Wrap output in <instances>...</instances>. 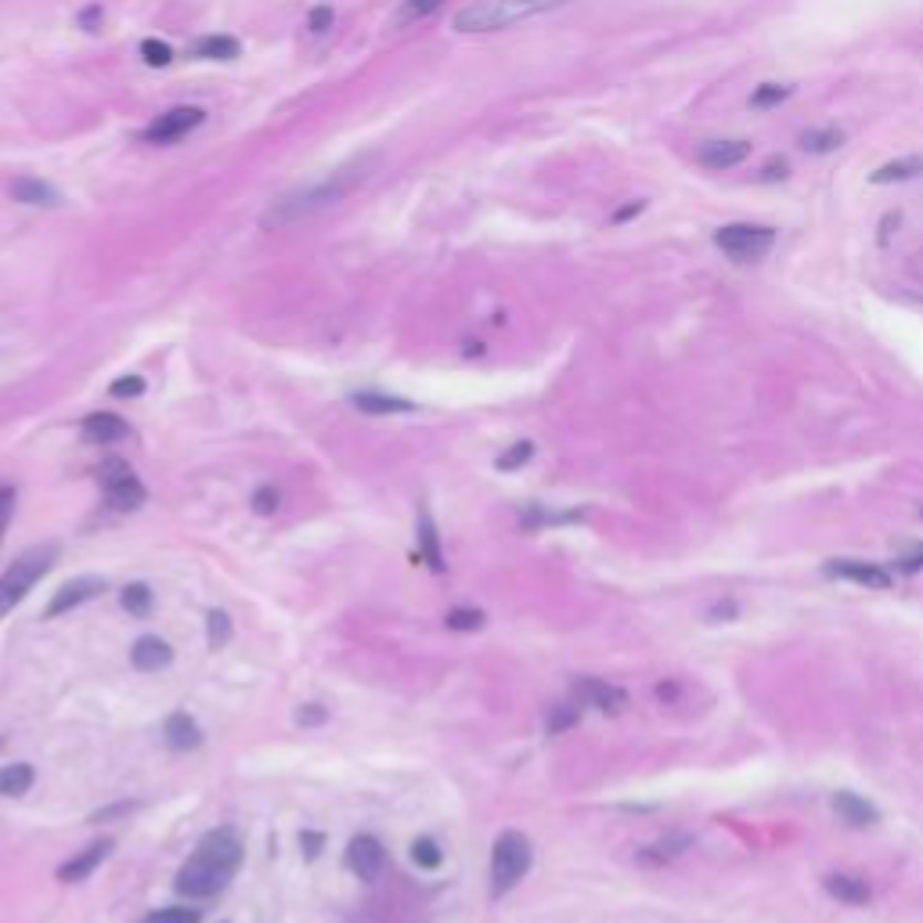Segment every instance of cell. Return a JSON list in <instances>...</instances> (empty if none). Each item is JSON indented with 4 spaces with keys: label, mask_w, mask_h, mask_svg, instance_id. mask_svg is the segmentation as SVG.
<instances>
[{
    "label": "cell",
    "mask_w": 923,
    "mask_h": 923,
    "mask_svg": "<svg viewBox=\"0 0 923 923\" xmlns=\"http://www.w3.org/2000/svg\"><path fill=\"white\" fill-rule=\"evenodd\" d=\"M419 556L430 563L437 574L444 570V553H440V537H437L430 508H419Z\"/></svg>",
    "instance_id": "603a6c76"
},
{
    "label": "cell",
    "mask_w": 923,
    "mask_h": 923,
    "mask_svg": "<svg viewBox=\"0 0 923 923\" xmlns=\"http://www.w3.org/2000/svg\"><path fill=\"white\" fill-rule=\"evenodd\" d=\"M444 625L451 631H476V628H484V613L480 610H451L444 617Z\"/></svg>",
    "instance_id": "8d00e7d4"
},
{
    "label": "cell",
    "mask_w": 923,
    "mask_h": 923,
    "mask_svg": "<svg viewBox=\"0 0 923 923\" xmlns=\"http://www.w3.org/2000/svg\"><path fill=\"white\" fill-rule=\"evenodd\" d=\"M162 736H167V743H170L174 751H196L199 743H202V733H199L196 719H188L185 711L170 714L167 725H162Z\"/></svg>",
    "instance_id": "ffe728a7"
},
{
    "label": "cell",
    "mask_w": 923,
    "mask_h": 923,
    "mask_svg": "<svg viewBox=\"0 0 923 923\" xmlns=\"http://www.w3.org/2000/svg\"><path fill=\"white\" fill-rule=\"evenodd\" d=\"M899 220H902V213H888V217H884V231H880V242L891 239V224H899Z\"/></svg>",
    "instance_id": "c3c4849f"
},
{
    "label": "cell",
    "mask_w": 923,
    "mask_h": 923,
    "mask_svg": "<svg viewBox=\"0 0 923 923\" xmlns=\"http://www.w3.org/2000/svg\"><path fill=\"white\" fill-rule=\"evenodd\" d=\"M347 866H350V873L354 877H361V880H379L382 870H387V848H382V840L379 837H354L350 840V848H347Z\"/></svg>",
    "instance_id": "8fae6325"
},
{
    "label": "cell",
    "mask_w": 923,
    "mask_h": 923,
    "mask_svg": "<svg viewBox=\"0 0 923 923\" xmlns=\"http://www.w3.org/2000/svg\"><path fill=\"white\" fill-rule=\"evenodd\" d=\"M130 664L137 671H162V668H170L174 664V650H170V642H162L159 636H145V639H137L134 642V650H130Z\"/></svg>",
    "instance_id": "5bb4252c"
},
{
    "label": "cell",
    "mask_w": 923,
    "mask_h": 923,
    "mask_svg": "<svg viewBox=\"0 0 923 923\" xmlns=\"http://www.w3.org/2000/svg\"><path fill=\"white\" fill-rule=\"evenodd\" d=\"M444 4V0H405L401 8H397V15H394V25H411V22H419L426 15H433V11Z\"/></svg>",
    "instance_id": "83f0119b"
},
{
    "label": "cell",
    "mask_w": 923,
    "mask_h": 923,
    "mask_svg": "<svg viewBox=\"0 0 923 923\" xmlns=\"http://www.w3.org/2000/svg\"><path fill=\"white\" fill-rule=\"evenodd\" d=\"M98 591H105L102 577H76V581H69V585H62L59 591H54V599L48 602L44 617H62L69 610H76V606H84L87 599L98 596Z\"/></svg>",
    "instance_id": "4fadbf2b"
},
{
    "label": "cell",
    "mask_w": 923,
    "mask_h": 923,
    "mask_svg": "<svg viewBox=\"0 0 923 923\" xmlns=\"http://www.w3.org/2000/svg\"><path fill=\"white\" fill-rule=\"evenodd\" d=\"M108 394H113V397H141V394H145V379H141V376L116 379L113 390H108Z\"/></svg>",
    "instance_id": "ab89813d"
},
{
    "label": "cell",
    "mask_w": 923,
    "mask_h": 923,
    "mask_svg": "<svg viewBox=\"0 0 923 923\" xmlns=\"http://www.w3.org/2000/svg\"><path fill=\"white\" fill-rule=\"evenodd\" d=\"M787 177H790V162H787V159H768L757 181L768 185V181H787Z\"/></svg>",
    "instance_id": "b9f144b4"
},
{
    "label": "cell",
    "mask_w": 923,
    "mask_h": 923,
    "mask_svg": "<svg viewBox=\"0 0 923 923\" xmlns=\"http://www.w3.org/2000/svg\"><path fill=\"white\" fill-rule=\"evenodd\" d=\"M354 408H361L365 416H401V411H411L416 405L405 401V397H390V394H379V390H361L350 397Z\"/></svg>",
    "instance_id": "d6986e66"
},
{
    "label": "cell",
    "mask_w": 923,
    "mask_h": 923,
    "mask_svg": "<svg viewBox=\"0 0 923 923\" xmlns=\"http://www.w3.org/2000/svg\"><path fill=\"white\" fill-rule=\"evenodd\" d=\"M689 845H693V837H685V833H671V837H664V840H657V845L642 848V851H639V859H642L646 866H664V862H674V859H679Z\"/></svg>",
    "instance_id": "cb8c5ba5"
},
{
    "label": "cell",
    "mask_w": 923,
    "mask_h": 923,
    "mask_svg": "<svg viewBox=\"0 0 923 923\" xmlns=\"http://www.w3.org/2000/svg\"><path fill=\"white\" fill-rule=\"evenodd\" d=\"M108 851H113V840H94L91 848H84L80 851L76 859H69L62 870H59V880H65V884H76V880H84V877H91L94 870H98V866L108 859Z\"/></svg>",
    "instance_id": "9a60e30c"
},
{
    "label": "cell",
    "mask_w": 923,
    "mask_h": 923,
    "mask_svg": "<svg viewBox=\"0 0 923 923\" xmlns=\"http://www.w3.org/2000/svg\"><path fill=\"white\" fill-rule=\"evenodd\" d=\"M119 602H123V610H127V613L145 617L151 610V588L148 585H127V588H123Z\"/></svg>",
    "instance_id": "f1b7e54d"
},
{
    "label": "cell",
    "mask_w": 923,
    "mask_h": 923,
    "mask_svg": "<svg viewBox=\"0 0 923 923\" xmlns=\"http://www.w3.org/2000/svg\"><path fill=\"white\" fill-rule=\"evenodd\" d=\"M141 923H199V909H185V905L156 909V913L145 916Z\"/></svg>",
    "instance_id": "836d02e7"
},
{
    "label": "cell",
    "mask_w": 923,
    "mask_h": 923,
    "mask_svg": "<svg viewBox=\"0 0 923 923\" xmlns=\"http://www.w3.org/2000/svg\"><path fill=\"white\" fill-rule=\"evenodd\" d=\"M845 145V130L840 127H811L801 134V148L805 151H816V156H822V151H833Z\"/></svg>",
    "instance_id": "484cf974"
},
{
    "label": "cell",
    "mask_w": 923,
    "mask_h": 923,
    "mask_svg": "<svg viewBox=\"0 0 923 923\" xmlns=\"http://www.w3.org/2000/svg\"><path fill=\"white\" fill-rule=\"evenodd\" d=\"M790 94H794V87H787V84H762L751 94V108H776L779 102H787Z\"/></svg>",
    "instance_id": "f546056e"
},
{
    "label": "cell",
    "mask_w": 923,
    "mask_h": 923,
    "mask_svg": "<svg viewBox=\"0 0 923 923\" xmlns=\"http://www.w3.org/2000/svg\"><path fill=\"white\" fill-rule=\"evenodd\" d=\"M577 722H581V704H556L553 711H548V733H567V728H574Z\"/></svg>",
    "instance_id": "4dcf8cb0"
},
{
    "label": "cell",
    "mask_w": 923,
    "mask_h": 923,
    "mask_svg": "<svg viewBox=\"0 0 923 923\" xmlns=\"http://www.w3.org/2000/svg\"><path fill=\"white\" fill-rule=\"evenodd\" d=\"M563 4H570V0H476V4L462 8L454 15V33H499Z\"/></svg>",
    "instance_id": "3957f363"
},
{
    "label": "cell",
    "mask_w": 923,
    "mask_h": 923,
    "mask_svg": "<svg viewBox=\"0 0 923 923\" xmlns=\"http://www.w3.org/2000/svg\"><path fill=\"white\" fill-rule=\"evenodd\" d=\"M206 621H210V646L213 650H224L228 639H231V617L224 610H210Z\"/></svg>",
    "instance_id": "e575fe53"
},
{
    "label": "cell",
    "mask_w": 923,
    "mask_h": 923,
    "mask_svg": "<svg viewBox=\"0 0 923 923\" xmlns=\"http://www.w3.org/2000/svg\"><path fill=\"white\" fill-rule=\"evenodd\" d=\"M822 574L837 577V581H856L862 588H877V591H884V588L894 585V577L884 567L866 563V559H830V563H822Z\"/></svg>",
    "instance_id": "30bf717a"
},
{
    "label": "cell",
    "mask_w": 923,
    "mask_h": 923,
    "mask_svg": "<svg viewBox=\"0 0 923 923\" xmlns=\"http://www.w3.org/2000/svg\"><path fill=\"white\" fill-rule=\"evenodd\" d=\"M333 22H336V11L328 8V4H318V8L311 11V22L307 25H311V33H328V30H333Z\"/></svg>",
    "instance_id": "f35d334b"
},
{
    "label": "cell",
    "mask_w": 923,
    "mask_h": 923,
    "mask_svg": "<svg viewBox=\"0 0 923 923\" xmlns=\"http://www.w3.org/2000/svg\"><path fill=\"white\" fill-rule=\"evenodd\" d=\"M11 199L22 206H62L59 188L36 181V177H19V181L11 185Z\"/></svg>",
    "instance_id": "44dd1931"
},
{
    "label": "cell",
    "mask_w": 923,
    "mask_h": 923,
    "mask_svg": "<svg viewBox=\"0 0 923 923\" xmlns=\"http://www.w3.org/2000/svg\"><path fill=\"white\" fill-rule=\"evenodd\" d=\"M833 811H837V816L845 819L848 826H856V830H866V826L880 822V811H877V805H870V801H866V797H859V794H848V790H840V794L833 797Z\"/></svg>",
    "instance_id": "e0dca14e"
},
{
    "label": "cell",
    "mask_w": 923,
    "mask_h": 923,
    "mask_svg": "<svg viewBox=\"0 0 923 923\" xmlns=\"http://www.w3.org/2000/svg\"><path fill=\"white\" fill-rule=\"evenodd\" d=\"M130 437V426L123 422L119 416H108V411H94V416L84 419V440L91 444H116V440H127Z\"/></svg>",
    "instance_id": "2e32d148"
},
{
    "label": "cell",
    "mask_w": 923,
    "mask_h": 923,
    "mask_svg": "<svg viewBox=\"0 0 923 923\" xmlns=\"http://www.w3.org/2000/svg\"><path fill=\"white\" fill-rule=\"evenodd\" d=\"M202 119L206 113L196 105H177L170 108V113H162L151 127L145 130V141L148 145H174V141H181L185 134H191L196 127H202Z\"/></svg>",
    "instance_id": "ba28073f"
},
{
    "label": "cell",
    "mask_w": 923,
    "mask_h": 923,
    "mask_svg": "<svg viewBox=\"0 0 923 923\" xmlns=\"http://www.w3.org/2000/svg\"><path fill=\"white\" fill-rule=\"evenodd\" d=\"M376 167H379V156H361V159L347 162V167H339L336 174H325L322 181L289 191V196L274 199L268 206L264 217H260V224L268 231H279V228H293L325 210H333V206L347 199L354 188H361L368 177L376 174Z\"/></svg>",
    "instance_id": "6da1fadb"
},
{
    "label": "cell",
    "mask_w": 923,
    "mask_h": 923,
    "mask_svg": "<svg viewBox=\"0 0 923 923\" xmlns=\"http://www.w3.org/2000/svg\"><path fill=\"white\" fill-rule=\"evenodd\" d=\"M754 145L743 137H722V141H704L696 148V162L707 170H733L743 159H751Z\"/></svg>",
    "instance_id": "7c38bea8"
},
{
    "label": "cell",
    "mask_w": 923,
    "mask_h": 923,
    "mask_svg": "<svg viewBox=\"0 0 923 923\" xmlns=\"http://www.w3.org/2000/svg\"><path fill=\"white\" fill-rule=\"evenodd\" d=\"M279 502H282V499H279V491H274V487H260V491L253 494V508H256L260 516L279 513Z\"/></svg>",
    "instance_id": "74e56055"
},
{
    "label": "cell",
    "mask_w": 923,
    "mask_h": 923,
    "mask_svg": "<svg viewBox=\"0 0 923 923\" xmlns=\"http://www.w3.org/2000/svg\"><path fill=\"white\" fill-rule=\"evenodd\" d=\"M411 859H416V866L419 870H437L440 866V848H437V840H430V837H419L416 845H411Z\"/></svg>",
    "instance_id": "d6a6232c"
},
{
    "label": "cell",
    "mask_w": 923,
    "mask_h": 923,
    "mask_svg": "<svg viewBox=\"0 0 923 923\" xmlns=\"http://www.w3.org/2000/svg\"><path fill=\"white\" fill-rule=\"evenodd\" d=\"M141 59H145L151 69H162V65L174 62V48L167 44V40L148 36V40H141Z\"/></svg>",
    "instance_id": "1f68e13d"
},
{
    "label": "cell",
    "mask_w": 923,
    "mask_h": 923,
    "mask_svg": "<svg viewBox=\"0 0 923 923\" xmlns=\"http://www.w3.org/2000/svg\"><path fill=\"white\" fill-rule=\"evenodd\" d=\"M531 454H534V444H531V440H520V444H513V448H508L505 454H499V462H494V465H499L502 473H508V470H520V465L527 462Z\"/></svg>",
    "instance_id": "d590c367"
},
{
    "label": "cell",
    "mask_w": 923,
    "mask_h": 923,
    "mask_svg": "<svg viewBox=\"0 0 923 923\" xmlns=\"http://www.w3.org/2000/svg\"><path fill=\"white\" fill-rule=\"evenodd\" d=\"M296 722H300V725H322V722H325V707L307 704V707H303V711L296 714Z\"/></svg>",
    "instance_id": "f6af8a7d"
},
{
    "label": "cell",
    "mask_w": 923,
    "mask_h": 923,
    "mask_svg": "<svg viewBox=\"0 0 923 923\" xmlns=\"http://www.w3.org/2000/svg\"><path fill=\"white\" fill-rule=\"evenodd\" d=\"M642 210H646V202H631V206H625V210H617V213H613V224H621V220L639 217Z\"/></svg>",
    "instance_id": "bcb514c9"
},
{
    "label": "cell",
    "mask_w": 923,
    "mask_h": 923,
    "mask_svg": "<svg viewBox=\"0 0 923 923\" xmlns=\"http://www.w3.org/2000/svg\"><path fill=\"white\" fill-rule=\"evenodd\" d=\"M239 51L242 48L235 36H202V40H196V48H191V54L206 62H235Z\"/></svg>",
    "instance_id": "d4e9b609"
},
{
    "label": "cell",
    "mask_w": 923,
    "mask_h": 923,
    "mask_svg": "<svg viewBox=\"0 0 923 923\" xmlns=\"http://www.w3.org/2000/svg\"><path fill=\"white\" fill-rule=\"evenodd\" d=\"M303 845H307V856L314 859V856H318V848H322V837L318 833H303Z\"/></svg>",
    "instance_id": "7dc6e473"
},
{
    "label": "cell",
    "mask_w": 923,
    "mask_h": 923,
    "mask_svg": "<svg viewBox=\"0 0 923 923\" xmlns=\"http://www.w3.org/2000/svg\"><path fill=\"white\" fill-rule=\"evenodd\" d=\"M920 174H923V159L905 156V159H894V162H884V167H877L870 174V185H902V181H916Z\"/></svg>",
    "instance_id": "7402d4cb"
},
{
    "label": "cell",
    "mask_w": 923,
    "mask_h": 923,
    "mask_svg": "<svg viewBox=\"0 0 923 923\" xmlns=\"http://www.w3.org/2000/svg\"><path fill=\"white\" fill-rule=\"evenodd\" d=\"M570 693L581 707H596L602 714H621L628 707L625 689H617V685L602 682V679H574Z\"/></svg>",
    "instance_id": "9c48e42d"
},
{
    "label": "cell",
    "mask_w": 923,
    "mask_h": 923,
    "mask_svg": "<svg viewBox=\"0 0 923 923\" xmlns=\"http://www.w3.org/2000/svg\"><path fill=\"white\" fill-rule=\"evenodd\" d=\"M102 487H105V499L113 508H119V513H130V508H141L145 499H148V491L145 484L137 480V473L130 470L127 462H119V459H108L102 462Z\"/></svg>",
    "instance_id": "52a82bcc"
},
{
    "label": "cell",
    "mask_w": 923,
    "mask_h": 923,
    "mask_svg": "<svg viewBox=\"0 0 923 923\" xmlns=\"http://www.w3.org/2000/svg\"><path fill=\"white\" fill-rule=\"evenodd\" d=\"M59 563V545H33L11 563L0 577V617H8L15 606L30 596L33 585Z\"/></svg>",
    "instance_id": "277c9868"
},
{
    "label": "cell",
    "mask_w": 923,
    "mask_h": 923,
    "mask_svg": "<svg viewBox=\"0 0 923 923\" xmlns=\"http://www.w3.org/2000/svg\"><path fill=\"white\" fill-rule=\"evenodd\" d=\"M826 894H833L837 902L845 905H866L870 902V884H866L862 877H851V873H830L822 880Z\"/></svg>",
    "instance_id": "ac0fdd59"
},
{
    "label": "cell",
    "mask_w": 923,
    "mask_h": 923,
    "mask_svg": "<svg viewBox=\"0 0 923 923\" xmlns=\"http://www.w3.org/2000/svg\"><path fill=\"white\" fill-rule=\"evenodd\" d=\"M102 19H105V11H102V4H91V8H84L80 11V25H84L87 33H98V25H102Z\"/></svg>",
    "instance_id": "ee69618b"
},
{
    "label": "cell",
    "mask_w": 923,
    "mask_h": 923,
    "mask_svg": "<svg viewBox=\"0 0 923 923\" xmlns=\"http://www.w3.org/2000/svg\"><path fill=\"white\" fill-rule=\"evenodd\" d=\"M894 570H899V574H920V570H923V545L909 548L905 556H899V563H894Z\"/></svg>",
    "instance_id": "60d3db41"
},
{
    "label": "cell",
    "mask_w": 923,
    "mask_h": 923,
    "mask_svg": "<svg viewBox=\"0 0 923 923\" xmlns=\"http://www.w3.org/2000/svg\"><path fill=\"white\" fill-rule=\"evenodd\" d=\"M239 866H242V840L231 830H213L199 840V848L181 866L177 891L188 894V899H213L239 873Z\"/></svg>",
    "instance_id": "7a4b0ae2"
},
{
    "label": "cell",
    "mask_w": 923,
    "mask_h": 923,
    "mask_svg": "<svg viewBox=\"0 0 923 923\" xmlns=\"http://www.w3.org/2000/svg\"><path fill=\"white\" fill-rule=\"evenodd\" d=\"M11 513H15V491H11V487H0V542H4V531H8Z\"/></svg>",
    "instance_id": "7bdbcfd3"
},
{
    "label": "cell",
    "mask_w": 923,
    "mask_h": 923,
    "mask_svg": "<svg viewBox=\"0 0 923 923\" xmlns=\"http://www.w3.org/2000/svg\"><path fill=\"white\" fill-rule=\"evenodd\" d=\"M531 862H534L531 840L520 830H505L499 840H494V851H491V891L494 894L513 891L520 880L527 877Z\"/></svg>",
    "instance_id": "5b68a950"
},
{
    "label": "cell",
    "mask_w": 923,
    "mask_h": 923,
    "mask_svg": "<svg viewBox=\"0 0 923 923\" xmlns=\"http://www.w3.org/2000/svg\"><path fill=\"white\" fill-rule=\"evenodd\" d=\"M714 245L736 264H757L776 245V231L762 224H725L714 231Z\"/></svg>",
    "instance_id": "8992f818"
},
{
    "label": "cell",
    "mask_w": 923,
    "mask_h": 923,
    "mask_svg": "<svg viewBox=\"0 0 923 923\" xmlns=\"http://www.w3.org/2000/svg\"><path fill=\"white\" fill-rule=\"evenodd\" d=\"M30 787H33V768L30 765L0 768V794H4V797H22Z\"/></svg>",
    "instance_id": "4316f807"
}]
</instances>
